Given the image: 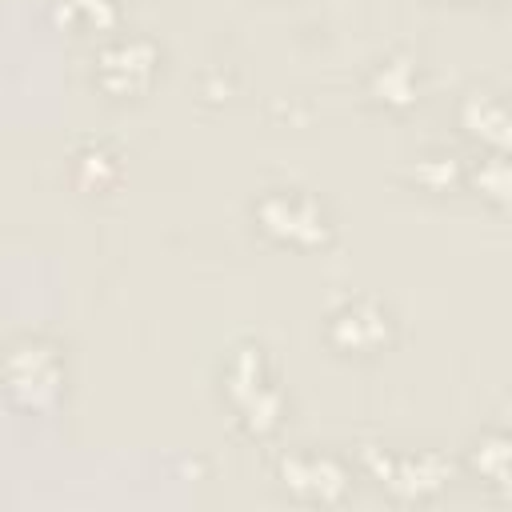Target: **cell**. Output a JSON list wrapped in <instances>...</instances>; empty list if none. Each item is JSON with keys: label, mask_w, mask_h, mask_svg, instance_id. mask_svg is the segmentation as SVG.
Returning a JSON list of instances; mask_svg holds the SVG:
<instances>
[{"label": "cell", "mask_w": 512, "mask_h": 512, "mask_svg": "<svg viewBox=\"0 0 512 512\" xmlns=\"http://www.w3.org/2000/svg\"><path fill=\"white\" fill-rule=\"evenodd\" d=\"M0 372H4V388H8L12 404H20L24 412H48L60 396V384H64L60 356L44 340H20L4 356Z\"/></svg>", "instance_id": "6da1fadb"}, {"label": "cell", "mask_w": 512, "mask_h": 512, "mask_svg": "<svg viewBox=\"0 0 512 512\" xmlns=\"http://www.w3.org/2000/svg\"><path fill=\"white\" fill-rule=\"evenodd\" d=\"M476 184H480L484 196L504 200V192H508V164H504V156H488V160H480V168H476Z\"/></svg>", "instance_id": "4fadbf2b"}, {"label": "cell", "mask_w": 512, "mask_h": 512, "mask_svg": "<svg viewBox=\"0 0 512 512\" xmlns=\"http://www.w3.org/2000/svg\"><path fill=\"white\" fill-rule=\"evenodd\" d=\"M256 220L264 232H272L276 240H288V244H320L328 236V220H324L320 204L304 192H268L256 204Z\"/></svg>", "instance_id": "3957f363"}, {"label": "cell", "mask_w": 512, "mask_h": 512, "mask_svg": "<svg viewBox=\"0 0 512 512\" xmlns=\"http://www.w3.org/2000/svg\"><path fill=\"white\" fill-rule=\"evenodd\" d=\"M472 464L480 468L484 480H492L496 488H508V440L504 436H488L476 444Z\"/></svg>", "instance_id": "8fae6325"}, {"label": "cell", "mask_w": 512, "mask_h": 512, "mask_svg": "<svg viewBox=\"0 0 512 512\" xmlns=\"http://www.w3.org/2000/svg\"><path fill=\"white\" fill-rule=\"evenodd\" d=\"M420 80H416V64L404 60V56H392L384 60L376 72H372V92L384 100V104H412Z\"/></svg>", "instance_id": "9c48e42d"}, {"label": "cell", "mask_w": 512, "mask_h": 512, "mask_svg": "<svg viewBox=\"0 0 512 512\" xmlns=\"http://www.w3.org/2000/svg\"><path fill=\"white\" fill-rule=\"evenodd\" d=\"M416 176H420L428 188H444V184L456 180V160H452V156H424V160L416 164Z\"/></svg>", "instance_id": "5bb4252c"}, {"label": "cell", "mask_w": 512, "mask_h": 512, "mask_svg": "<svg viewBox=\"0 0 512 512\" xmlns=\"http://www.w3.org/2000/svg\"><path fill=\"white\" fill-rule=\"evenodd\" d=\"M224 388L244 420L248 432L264 436L280 424V412H284V400L280 392L264 380V360L256 348H236V356L228 360V372H224Z\"/></svg>", "instance_id": "7a4b0ae2"}, {"label": "cell", "mask_w": 512, "mask_h": 512, "mask_svg": "<svg viewBox=\"0 0 512 512\" xmlns=\"http://www.w3.org/2000/svg\"><path fill=\"white\" fill-rule=\"evenodd\" d=\"M280 476L296 496L320 500V504H332L348 492V472L332 456H288L280 464Z\"/></svg>", "instance_id": "8992f818"}, {"label": "cell", "mask_w": 512, "mask_h": 512, "mask_svg": "<svg viewBox=\"0 0 512 512\" xmlns=\"http://www.w3.org/2000/svg\"><path fill=\"white\" fill-rule=\"evenodd\" d=\"M156 72V48L148 40H116L96 56V80L112 96H136Z\"/></svg>", "instance_id": "5b68a950"}, {"label": "cell", "mask_w": 512, "mask_h": 512, "mask_svg": "<svg viewBox=\"0 0 512 512\" xmlns=\"http://www.w3.org/2000/svg\"><path fill=\"white\" fill-rule=\"evenodd\" d=\"M76 172H80V180H84V184L104 188L108 180H116V160H112L104 148H88V152H80Z\"/></svg>", "instance_id": "7c38bea8"}, {"label": "cell", "mask_w": 512, "mask_h": 512, "mask_svg": "<svg viewBox=\"0 0 512 512\" xmlns=\"http://www.w3.org/2000/svg\"><path fill=\"white\" fill-rule=\"evenodd\" d=\"M460 120H464V128H468L472 136L492 140L496 148H500L504 136H508V112H504V104H500L496 96H488V92H472V96L464 100V108H460Z\"/></svg>", "instance_id": "ba28073f"}, {"label": "cell", "mask_w": 512, "mask_h": 512, "mask_svg": "<svg viewBox=\"0 0 512 512\" xmlns=\"http://www.w3.org/2000/svg\"><path fill=\"white\" fill-rule=\"evenodd\" d=\"M332 344L344 352H376L388 344V316L376 304L356 300L332 316Z\"/></svg>", "instance_id": "52a82bcc"}, {"label": "cell", "mask_w": 512, "mask_h": 512, "mask_svg": "<svg viewBox=\"0 0 512 512\" xmlns=\"http://www.w3.org/2000/svg\"><path fill=\"white\" fill-rule=\"evenodd\" d=\"M364 464L380 484H388L396 496H428L448 480V460L436 452L420 456H384L380 448H364Z\"/></svg>", "instance_id": "277c9868"}, {"label": "cell", "mask_w": 512, "mask_h": 512, "mask_svg": "<svg viewBox=\"0 0 512 512\" xmlns=\"http://www.w3.org/2000/svg\"><path fill=\"white\" fill-rule=\"evenodd\" d=\"M56 20L72 24L80 32H108V28H116L120 12H116V0H60Z\"/></svg>", "instance_id": "30bf717a"}]
</instances>
